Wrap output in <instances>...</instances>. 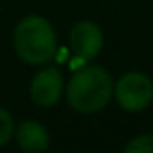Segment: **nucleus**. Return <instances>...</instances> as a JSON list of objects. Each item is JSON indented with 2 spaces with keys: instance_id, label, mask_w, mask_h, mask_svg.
Segmentation results:
<instances>
[{
  "instance_id": "1",
  "label": "nucleus",
  "mask_w": 153,
  "mask_h": 153,
  "mask_svg": "<svg viewBox=\"0 0 153 153\" xmlns=\"http://www.w3.org/2000/svg\"><path fill=\"white\" fill-rule=\"evenodd\" d=\"M114 91L111 74L101 66H85L70 78L66 85V101L76 112L93 114L108 105Z\"/></svg>"
},
{
  "instance_id": "2",
  "label": "nucleus",
  "mask_w": 153,
  "mask_h": 153,
  "mask_svg": "<svg viewBox=\"0 0 153 153\" xmlns=\"http://www.w3.org/2000/svg\"><path fill=\"white\" fill-rule=\"evenodd\" d=\"M56 33L47 18L37 14L25 16L14 29V49L25 64L41 66L56 54Z\"/></svg>"
},
{
  "instance_id": "3",
  "label": "nucleus",
  "mask_w": 153,
  "mask_h": 153,
  "mask_svg": "<svg viewBox=\"0 0 153 153\" xmlns=\"http://www.w3.org/2000/svg\"><path fill=\"white\" fill-rule=\"evenodd\" d=\"M112 97L126 112H140L153 101V82L143 72H128L114 83Z\"/></svg>"
},
{
  "instance_id": "4",
  "label": "nucleus",
  "mask_w": 153,
  "mask_h": 153,
  "mask_svg": "<svg viewBox=\"0 0 153 153\" xmlns=\"http://www.w3.org/2000/svg\"><path fill=\"white\" fill-rule=\"evenodd\" d=\"M62 93H64V78L56 66L43 68L31 79L29 95H31V101L37 107H43V108L54 107L62 99Z\"/></svg>"
},
{
  "instance_id": "5",
  "label": "nucleus",
  "mask_w": 153,
  "mask_h": 153,
  "mask_svg": "<svg viewBox=\"0 0 153 153\" xmlns=\"http://www.w3.org/2000/svg\"><path fill=\"white\" fill-rule=\"evenodd\" d=\"M70 49L78 58L91 60L103 49V31L93 22H79L70 31Z\"/></svg>"
},
{
  "instance_id": "6",
  "label": "nucleus",
  "mask_w": 153,
  "mask_h": 153,
  "mask_svg": "<svg viewBox=\"0 0 153 153\" xmlns=\"http://www.w3.org/2000/svg\"><path fill=\"white\" fill-rule=\"evenodd\" d=\"M14 138L18 142L19 149L29 151V153H39L45 151L51 143L49 130L37 120H23L18 124L14 130Z\"/></svg>"
},
{
  "instance_id": "7",
  "label": "nucleus",
  "mask_w": 153,
  "mask_h": 153,
  "mask_svg": "<svg viewBox=\"0 0 153 153\" xmlns=\"http://www.w3.org/2000/svg\"><path fill=\"white\" fill-rule=\"evenodd\" d=\"M126 153H153V134H140L124 146Z\"/></svg>"
},
{
  "instance_id": "8",
  "label": "nucleus",
  "mask_w": 153,
  "mask_h": 153,
  "mask_svg": "<svg viewBox=\"0 0 153 153\" xmlns=\"http://www.w3.org/2000/svg\"><path fill=\"white\" fill-rule=\"evenodd\" d=\"M14 130H16V124H14L12 114L6 111V108L0 107V147L6 146V143L12 140Z\"/></svg>"
}]
</instances>
